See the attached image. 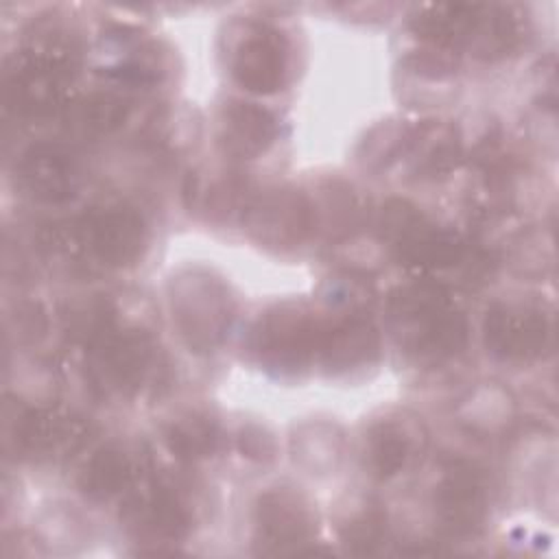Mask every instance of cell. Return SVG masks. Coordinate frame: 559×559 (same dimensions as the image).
<instances>
[{
	"label": "cell",
	"instance_id": "1",
	"mask_svg": "<svg viewBox=\"0 0 559 559\" xmlns=\"http://www.w3.org/2000/svg\"><path fill=\"white\" fill-rule=\"evenodd\" d=\"M37 242L48 260L74 271L124 269L144 251L146 223L131 205H94L74 218L44 225Z\"/></svg>",
	"mask_w": 559,
	"mask_h": 559
},
{
	"label": "cell",
	"instance_id": "2",
	"mask_svg": "<svg viewBox=\"0 0 559 559\" xmlns=\"http://www.w3.org/2000/svg\"><path fill=\"white\" fill-rule=\"evenodd\" d=\"M389 328L400 352L419 367H437L467 345V319L452 295L435 282L391 293Z\"/></svg>",
	"mask_w": 559,
	"mask_h": 559
},
{
	"label": "cell",
	"instance_id": "3",
	"mask_svg": "<svg viewBox=\"0 0 559 559\" xmlns=\"http://www.w3.org/2000/svg\"><path fill=\"white\" fill-rule=\"evenodd\" d=\"M76 68L72 37L55 31L26 48L4 76V103L22 118L66 111L72 103L70 85Z\"/></svg>",
	"mask_w": 559,
	"mask_h": 559
},
{
	"label": "cell",
	"instance_id": "4",
	"mask_svg": "<svg viewBox=\"0 0 559 559\" xmlns=\"http://www.w3.org/2000/svg\"><path fill=\"white\" fill-rule=\"evenodd\" d=\"M155 362V341L146 330L114 328L85 356V380L100 400L135 395L148 380Z\"/></svg>",
	"mask_w": 559,
	"mask_h": 559
},
{
	"label": "cell",
	"instance_id": "5",
	"mask_svg": "<svg viewBox=\"0 0 559 559\" xmlns=\"http://www.w3.org/2000/svg\"><path fill=\"white\" fill-rule=\"evenodd\" d=\"M92 435L90 421L61 404L17 406L4 421L7 448L28 461H61L81 450Z\"/></svg>",
	"mask_w": 559,
	"mask_h": 559
},
{
	"label": "cell",
	"instance_id": "6",
	"mask_svg": "<svg viewBox=\"0 0 559 559\" xmlns=\"http://www.w3.org/2000/svg\"><path fill=\"white\" fill-rule=\"evenodd\" d=\"M321 321L301 301L269 308L253 325L249 347L271 371L297 373L317 360Z\"/></svg>",
	"mask_w": 559,
	"mask_h": 559
},
{
	"label": "cell",
	"instance_id": "7",
	"mask_svg": "<svg viewBox=\"0 0 559 559\" xmlns=\"http://www.w3.org/2000/svg\"><path fill=\"white\" fill-rule=\"evenodd\" d=\"M173 319L194 352H212L225 336L231 319L227 288L210 275H188L173 284Z\"/></svg>",
	"mask_w": 559,
	"mask_h": 559
},
{
	"label": "cell",
	"instance_id": "8",
	"mask_svg": "<svg viewBox=\"0 0 559 559\" xmlns=\"http://www.w3.org/2000/svg\"><path fill=\"white\" fill-rule=\"evenodd\" d=\"M487 352L504 362H531L552 347V319L537 304L498 301L483 321Z\"/></svg>",
	"mask_w": 559,
	"mask_h": 559
},
{
	"label": "cell",
	"instance_id": "9",
	"mask_svg": "<svg viewBox=\"0 0 559 559\" xmlns=\"http://www.w3.org/2000/svg\"><path fill=\"white\" fill-rule=\"evenodd\" d=\"M120 518L131 533L153 544H175L186 539L192 531L188 504L173 487L159 480H144L140 487L133 483Z\"/></svg>",
	"mask_w": 559,
	"mask_h": 559
},
{
	"label": "cell",
	"instance_id": "10",
	"mask_svg": "<svg viewBox=\"0 0 559 559\" xmlns=\"http://www.w3.org/2000/svg\"><path fill=\"white\" fill-rule=\"evenodd\" d=\"M234 81L253 94H275L288 74V41L269 24H249L229 55Z\"/></svg>",
	"mask_w": 559,
	"mask_h": 559
},
{
	"label": "cell",
	"instance_id": "11",
	"mask_svg": "<svg viewBox=\"0 0 559 559\" xmlns=\"http://www.w3.org/2000/svg\"><path fill=\"white\" fill-rule=\"evenodd\" d=\"M435 513L448 535L463 537L476 533L487 515V483L483 472L469 461H450L435 487Z\"/></svg>",
	"mask_w": 559,
	"mask_h": 559
},
{
	"label": "cell",
	"instance_id": "12",
	"mask_svg": "<svg viewBox=\"0 0 559 559\" xmlns=\"http://www.w3.org/2000/svg\"><path fill=\"white\" fill-rule=\"evenodd\" d=\"M245 227L260 245L290 249L314 229L310 199L295 190H271L245 207Z\"/></svg>",
	"mask_w": 559,
	"mask_h": 559
},
{
	"label": "cell",
	"instance_id": "13",
	"mask_svg": "<svg viewBox=\"0 0 559 559\" xmlns=\"http://www.w3.org/2000/svg\"><path fill=\"white\" fill-rule=\"evenodd\" d=\"M15 186L28 199L48 205H61L74 199L79 190V164L72 153L59 144H33L28 146L13 170Z\"/></svg>",
	"mask_w": 559,
	"mask_h": 559
},
{
	"label": "cell",
	"instance_id": "14",
	"mask_svg": "<svg viewBox=\"0 0 559 559\" xmlns=\"http://www.w3.org/2000/svg\"><path fill=\"white\" fill-rule=\"evenodd\" d=\"M314 518L304 498L290 489H269L255 504V539L262 552H299L314 535Z\"/></svg>",
	"mask_w": 559,
	"mask_h": 559
},
{
	"label": "cell",
	"instance_id": "15",
	"mask_svg": "<svg viewBox=\"0 0 559 559\" xmlns=\"http://www.w3.org/2000/svg\"><path fill=\"white\" fill-rule=\"evenodd\" d=\"M380 354L378 328L362 314L349 312L332 323L321 321L317 360L330 373H345L373 362Z\"/></svg>",
	"mask_w": 559,
	"mask_h": 559
},
{
	"label": "cell",
	"instance_id": "16",
	"mask_svg": "<svg viewBox=\"0 0 559 559\" xmlns=\"http://www.w3.org/2000/svg\"><path fill=\"white\" fill-rule=\"evenodd\" d=\"M426 437L419 421L389 417L371 426L365 441V467L378 480L404 472L424 452Z\"/></svg>",
	"mask_w": 559,
	"mask_h": 559
},
{
	"label": "cell",
	"instance_id": "17",
	"mask_svg": "<svg viewBox=\"0 0 559 559\" xmlns=\"http://www.w3.org/2000/svg\"><path fill=\"white\" fill-rule=\"evenodd\" d=\"M391 247L400 264L421 273L448 271L469 260L467 240L454 229L428 223L426 216Z\"/></svg>",
	"mask_w": 559,
	"mask_h": 559
},
{
	"label": "cell",
	"instance_id": "18",
	"mask_svg": "<svg viewBox=\"0 0 559 559\" xmlns=\"http://www.w3.org/2000/svg\"><path fill=\"white\" fill-rule=\"evenodd\" d=\"M277 133V118L262 105L229 100L221 111V144L234 157L251 159L262 155L275 142Z\"/></svg>",
	"mask_w": 559,
	"mask_h": 559
},
{
	"label": "cell",
	"instance_id": "19",
	"mask_svg": "<svg viewBox=\"0 0 559 559\" xmlns=\"http://www.w3.org/2000/svg\"><path fill=\"white\" fill-rule=\"evenodd\" d=\"M483 4H430L424 7L413 20L411 31L428 44V48H437L443 52H452L459 48H467L472 33L476 28Z\"/></svg>",
	"mask_w": 559,
	"mask_h": 559
},
{
	"label": "cell",
	"instance_id": "20",
	"mask_svg": "<svg viewBox=\"0 0 559 559\" xmlns=\"http://www.w3.org/2000/svg\"><path fill=\"white\" fill-rule=\"evenodd\" d=\"M135 456L122 443H107L98 448L81 467L76 485L81 493L94 502L109 500L129 491L138 480Z\"/></svg>",
	"mask_w": 559,
	"mask_h": 559
},
{
	"label": "cell",
	"instance_id": "21",
	"mask_svg": "<svg viewBox=\"0 0 559 559\" xmlns=\"http://www.w3.org/2000/svg\"><path fill=\"white\" fill-rule=\"evenodd\" d=\"M404 155L411 157V173L419 179H437L452 173L461 162V140L452 124L428 122L411 131Z\"/></svg>",
	"mask_w": 559,
	"mask_h": 559
},
{
	"label": "cell",
	"instance_id": "22",
	"mask_svg": "<svg viewBox=\"0 0 559 559\" xmlns=\"http://www.w3.org/2000/svg\"><path fill=\"white\" fill-rule=\"evenodd\" d=\"M63 114L72 135L81 140H98L111 135L127 122L131 105L120 94L94 92L85 98L72 100Z\"/></svg>",
	"mask_w": 559,
	"mask_h": 559
},
{
	"label": "cell",
	"instance_id": "23",
	"mask_svg": "<svg viewBox=\"0 0 559 559\" xmlns=\"http://www.w3.org/2000/svg\"><path fill=\"white\" fill-rule=\"evenodd\" d=\"M522 22L509 7L483 4L467 48L476 59L498 61L511 55L522 44Z\"/></svg>",
	"mask_w": 559,
	"mask_h": 559
},
{
	"label": "cell",
	"instance_id": "24",
	"mask_svg": "<svg viewBox=\"0 0 559 559\" xmlns=\"http://www.w3.org/2000/svg\"><path fill=\"white\" fill-rule=\"evenodd\" d=\"M218 426L210 415L188 413L173 419L164 430V443L175 459L194 463L207 459L218 448Z\"/></svg>",
	"mask_w": 559,
	"mask_h": 559
},
{
	"label": "cell",
	"instance_id": "25",
	"mask_svg": "<svg viewBox=\"0 0 559 559\" xmlns=\"http://www.w3.org/2000/svg\"><path fill=\"white\" fill-rule=\"evenodd\" d=\"M116 328V308L103 295H87L68 304L63 312V332L74 345L85 349Z\"/></svg>",
	"mask_w": 559,
	"mask_h": 559
},
{
	"label": "cell",
	"instance_id": "26",
	"mask_svg": "<svg viewBox=\"0 0 559 559\" xmlns=\"http://www.w3.org/2000/svg\"><path fill=\"white\" fill-rule=\"evenodd\" d=\"M310 205H312L314 227H323L330 236L347 234L360 214L356 194L352 192V188L336 181L323 190V199L319 205L312 201Z\"/></svg>",
	"mask_w": 559,
	"mask_h": 559
},
{
	"label": "cell",
	"instance_id": "27",
	"mask_svg": "<svg viewBox=\"0 0 559 559\" xmlns=\"http://www.w3.org/2000/svg\"><path fill=\"white\" fill-rule=\"evenodd\" d=\"M341 542L352 555H373L386 537V513L378 507L362 509L341 526Z\"/></svg>",
	"mask_w": 559,
	"mask_h": 559
},
{
	"label": "cell",
	"instance_id": "28",
	"mask_svg": "<svg viewBox=\"0 0 559 559\" xmlns=\"http://www.w3.org/2000/svg\"><path fill=\"white\" fill-rule=\"evenodd\" d=\"M424 214L406 199H389L378 214L380 238L395 245L413 225H417Z\"/></svg>",
	"mask_w": 559,
	"mask_h": 559
},
{
	"label": "cell",
	"instance_id": "29",
	"mask_svg": "<svg viewBox=\"0 0 559 559\" xmlns=\"http://www.w3.org/2000/svg\"><path fill=\"white\" fill-rule=\"evenodd\" d=\"M238 448H240L242 456L266 463L273 459L275 441L266 430H262L258 426H247L238 435Z\"/></svg>",
	"mask_w": 559,
	"mask_h": 559
},
{
	"label": "cell",
	"instance_id": "30",
	"mask_svg": "<svg viewBox=\"0 0 559 559\" xmlns=\"http://www.w3.org/2000/svg\"><path fill=\"white\" fill-rule=\"evenodd\" d=\"M408 63H413V68L419 74L432 76V79H441L454 72L456 61L450 57V52L437 50V48H428L424 52H415L408 57Z\"/></svg>",
	"mask_w": 559,
	"mask_h": 559
},
{
	"label": "cell",
	"instance_id": "31",
	"mask_svg": "<svg viewBox=\"0 0 559 559\" xmlns=\"http://www.w3.org/2000/svg\"><path fill=\"white\" fill-rule=\"evenodd\" d=\"M15 330L20 338H37L44 334L46 330V319L44 312L39 310V306L26 304L17 308V317H15Z\"/></svg>",
	"mask_w": 559,
	"mask_h": 559
}]
</instances>
